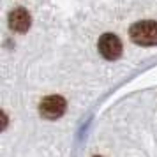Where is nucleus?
<instances>
[{"label":"nucleus","instance_id":"obj_1","mask_svg":"<svg viewBox=\"0 0 157 157\" xmlns=\"http://www.w3.org/2000/svg\"><path fill=\"white\" fill-rule=\"evenodd\" d=\"M129 37L138 46H157V21H136L129 29Z\"/></svg>","mask_w":157,"mask_h":157},{"label":"nucleus","instance_id":"obj_2","mask_svg":"<svg viewBox=\"0 0 157 157\" xmlns=\"http://www.w3.org/2000/svg\"><path fill=\"white\" fill-rule=\"evenodd\" d=\"M97 48L106 60H117L122 55V43L115 34H102L97 43Z\"/></svg>","mask_w":157,"mask_h":157},{"label":"nucleus","instance_id":"obj_3","mask_svg":"<svg viewBox=\"0 0 157 157\" xmlns=\"http://www.w3.org/2000/svg\"><path fill=\"white\" fill-rule=\"evenodd\" d=\"M39 111L44 118H50L55 120L58 117H62L65 111V99L60 95H50V97H44L39 104Z\"/></svg>","mask_w":157,"mask_h":157},{"label":"nucleus","instance_id":"obj_4","mask_svg":"<svg viewBox=\"0 0 157 157\" xmlns=\"http://www.w3.org/2000/svg\"><path fill=\"white\" fill-rule=\"evenodd\" d=\"M7 23H9V29L16 32V34H25L27 30L30 29V14L27 9L23 7H16L9 13V18H7Z\"/></svg>","mask_w":157,"mask_h":157}]
</instances>
